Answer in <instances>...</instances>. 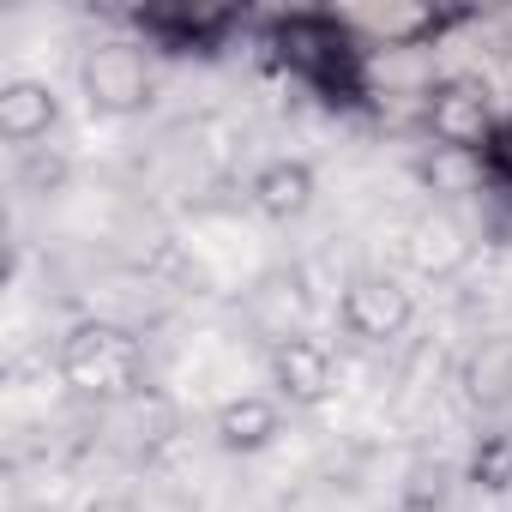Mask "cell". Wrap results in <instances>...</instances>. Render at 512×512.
I'll return each mask as SVG.
<instances>
[{
	"mask_svg": "<svg viewBox=\"0 0 512 512\" xmlns=\"http://www.w3.org/2000/svg\"><path fill=\"white\" fill-rule=\"evenodd\" d=\"M470 482H476V488H494V494L512 488V434H488V440L476 446V458H470Z\"/></svg>",
	"mask_w": 512,
	"mask_h": 512,
	"instance_id": "11",
	"label": "cell"
},
{
	"mask_svg": "<svg viewBox=\"0 0 512 512\" xmlns=\"http://www.w3.org/2000/svg\"><path fill=\"white\" fill-rule=\"evenodd\" d=\"M85 512H139L127 494H97V500H85Z\"/></svg>",
	"mask_w": 512,
	"mask_h": 512,
	"instance_id": "12",
	"label": "cell"
},
{
	"mask_svg": "<svg viewBox=\"0 0 512 512\" xmlns=\"http://www.w3.org/2000/svg\"><path fill=\"white\" fill-rule=\"evenodd\" d=\"M61 121V97L49 79H7L0 85V133L19 151H37V139H49Z\"/></svg>",
	"mask_w": 512,
	"mask_h": 512,
	"instance_id": "8",
	"label": "cell"
},
{
	"mask_svg": "<svg viewBox=\"0 0 512 512\" xmlns=\"http://www.w3.org/2000/svg\"><path fill=\"white\" fill-rule=\"evenodd\" d=\"M410 260H416V272L446 278V272H458V266L470 260V241H464V229H458L452 217H422V223L410 229Z\"/></svg>",
	"mask_w": 512,
	"mask_h": 512,
	"instance_id": "9",
	"label": "cell"
},
{
	"mask_svg": "<svg viewBox=\"0 0 512 512\" xmlns=\"http://www.w3.org/2000/svg\"><path fill=\"white\" fill-rule=\"evenodd\" d=\"M314 193H320V175H314L308 157H272V163L253 169V181H247L253 211L272 217V223H296V217H308V211H314Z\"/></svg>",
	"mask_w": 512,
	"mask_h": 512,
	"instance_id": "5",
	"label": "cell"
},
{
	"mask_svg": "<svg viewBox=\"0 0 512 512\" xmlns=\"http://www.w3.org/2000/svg\"><path fill=\"white\" fill-rule=\"evenodd\" d=\"M55 368L79 398H97V404H121V398L145 392V344L109 320H79L61 338Z\"/></svg>",
	"mask_w": 512,
	"mask_h": 512,
	"instance_id": "1",
	"label": "cell"
},
{
	"mask_svg": "<svg viewBox=\"0 0 512 512\" xmlns=\"http://www.w3.org/2000/svg\"><path fill=\"white\" fill-rule=\"evenodd\" d=\"M266 374H272V398H278V404L314 410V404H326L332 386H338V356H332L326 338L296 332V338H278V344H272Z\"/></svg>",
	"mask_w": 512,
	"mask_h": 512,
	"instance_id": "4",
	"label": "cell"
},
{
	"mask_svg": "<svg viewBox=\"0 0 512 512\" xmlns=\"http://www.w3.org/2000/svg\"><path fill=\"white\" fill-rule=\"evenodd\" d=\"M79 91H85V103H91L97 115H115V121L145 115V109H151V91H157L151 55H145L139 43H127V37L91 43L85 61H79Z\"/></svg>",
	"mask_w": 512,
	"mask_h": 512,
	"instance_id": "2",
	"label": "cell"
},
{
	"mask_svg": "<svg viewBox=\"0 0 512 512\" xmlns=\"http://www.w3.org/2000/svg\"><path fill=\"white\" fill-rule=\"evenodd\" d=\"M446 494H452V470H446L440 458H416V464L404 470L398 506H404V512H440V506H446Z\"/></svg>",
	"mask_w": 512,
	"mask_h": 512,
	"instance_id": "10",
	"label": "cell"
},
{
	"mask_svg": "<svg viewBox=\"0 0 512 512\" xmlns=\"http://www.w3.org/2000/svg\"><path fill=\"white\" fill-rule=\"evenodd\" d=\"M428 127H434V139L452 145V151H476V145H488L494 115H488L482 85H470V79H446V85L428 97Z\"/></svg>",
	"mask_w": 512,
	"mask_h": 512,
	"instance_id": "6",
	"label": "cell"
},
{
	"mask_svg": "<svg viewBox=\"0 0 512 512\" xmlns=\"http://www.w3.org/2000/svg\"><path fill=\"white\" fill-rule=\"evenodd\" d=\"M338 320H344L350 338L386 344V338H398V332L416 320V296H410V284L392 278V272H356V278L344 284V296H338Z\"/></svg>",
	"mask_w": 512,
	"mask_h": 512,
	"instance_id": "3",
	"label": "cell"
},
{
	"mask_svg": "<svg viewBox=\"0 0 512 512\" xmlns=\"http://www.w3.org/2000/svg\"><path fill=\"white\" fill-rule=\"evenodd\" d=\"M211 434L223 452H266L278 434H284V404L272 392H241V398H223L217 416H211Z\"/></svg>",
	"mask_w": 512,
	"mask_h": 512,
	"instance_id": "7",
	"label": "cell"
}]
</instances>
